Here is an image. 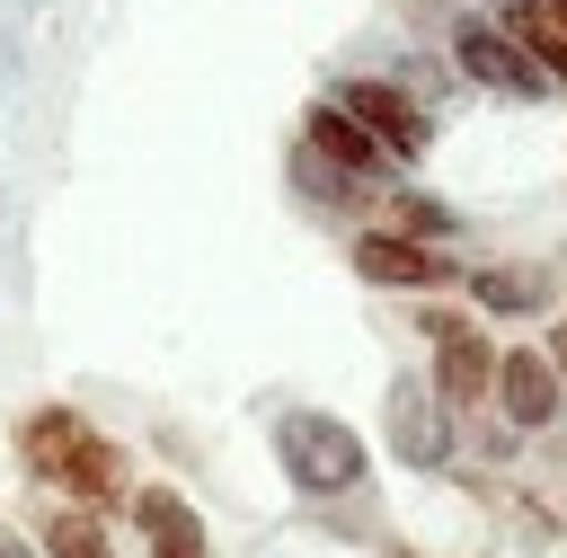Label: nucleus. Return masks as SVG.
I'll list each match as a JSON object with an SVG mask.
<instances>
[{"instance_id":"11","label":"nucleus","mask_w":567,"mask_h":558,"mask_svg":"<svg viewBox=\"0 0 567 558\" xmlns=\"http://www.w3.org/2000/svg\"><path fill=\"white\" fill-rule=\"evenodd\" d=\"M461 283H470V301H478V310H496V319H540V310L558 301L549 266H470Z\"/></svg>"},{"instance_id":"1","label":"nucleus","mask_w":567,"mask_h":558,"mask_svg":"<svg viewBox=\"0 0 567 558\" xmlns=\"http://www.w3.org/2000/svg\"><path fill=\"white\" fill-rule=\"evenodd\" d=\"M18 461H27L35 487H62L71 505H115V487H124V452L62 399L18 416Z\"/></svg>"},{"instance_id":"2","label":"nucleus","mask_w":567,"mask_h":558,"mask_svg":"<svg viewBox=\"0 0 567 558\" xmlns=\"http://www.w3.org/2000/svg\"><path fill=\"white\" fill-rule=\"evenodd\" d=\"M275 469L292 478V496H354L363 469H372V452H363V434H354L346 416H328V407H284V416H275Z\"/></svg>"},{"instance_id":"13","label":"nucleus","mask_w":567,"mask_h":558,"mask_svg":"<svg viewBox=\"0 0 567 558\" xmlns=\"http://www.w3.org/2000/svg\"><path fill=\"white\" fill-rule=\"evenodd\" d=\"M390 230H408V239H452L461 230V213L452 204H434V195H416V186H390Z\"/></svg>"},{"instance_id":"15","label":"nucleus","mask_w":567,"mask_h":558,"mask_svg":"<svg viewBox=\"0 0 567 558\" xmlns=\"http://www.w3.org/2000/svg\"><path fill=\"white\" fill-rule=\"evenodd\" d=\"M0 558H44V549H35V540H18V531L0 523Z\"/></svg>"},{"instance_id":"5","label":"nucleus","mask_w":567,"mask_h":558,"mask_svg":"<svg viewBox=\"0 0 567 558\" xmlns=\"http://www.w3.org/2000/svg\"><path fill=\"white\" fill-rule=\"evenodd\" d=\"M452 62H461L478 89H496V97H549V89H558V80L514 44L505 18H461V27H452Z\"/></svg>"},{"instance_id":"9","label":"nucleus","mask_w":567,"mask_h":558,"mask_svg":"<svg viewBox=\"0 0 567 558\" xmlns=\"http://www.w3.org/2000/svg\"><path fill=\"white\" fill-rule=\"evenodd\" d=\"M337 106H354L363 124H372V142L408 168V159H425V142H434V124H425V106L399 89V80H346L337 89Z\"/></svg>"},{"instance_id":"8","label":"nucleus","mask_w":567,"mask_h":558,"mask_svg":"<svg viewBox=\"0 0 567 558\" xmlns=\"http://www.w3.org/2000/svg\"><path fill=\"white\" fill-rule=\"evenodd\" d=\"M301 151H310V159H328V168H337V177H354V186H372L381 168H399V159L372 142V124H363L354 106H337V97H319V106L301 115Z\"/></svg>"},{"instance_id":"16","label":"nucleus","mask_w":567,"mask_h":558,"mask_svg":"<svg viewBox=\"0 0 567 558\" xmlns=\"http://www.w3.org/2000/svg\"><path fill=\"white\" fill-rule=\"evenodd\" d=\"M540 9H549V18H558V27H567V0H540Z\"/></svg>"},{"instance_id":"4","label":"nucleus","mask_w":567,"mask_h":558,"mask_svg":"<svg viewBox=\"0 0 567 558\" xmlns=\"http://www.w3.org/2000/svg\"><path fill=\"white\" fill-rule=\"evenodd\" d=\"M346 257H354V275L381 283V292H443V283L470 275L461 257H443L434 239H408V230H390V221H381V230H354Z\"/></svg>"},{"instance_id":"10","label":"nucleus","mask_w":567,"mask_h":558,"mask_svg":"<svg viewBox=\"0 0 567 558\" xmlns=\"http://www.w3.org/2000/svg\"><path fill=\"white\" fill-rule=\"evenodd\" d=\"M133 531L151 540V558H213V549H204V514H195L177 487H142V496H133Z\"/></svg>"},{"instance_id":"3","label":"nucleus","mask_w":567,"mask_h":558,"mask_svg":"<svg viewBox=\"0 0 567 558\" xmlns=\"http://www.w3.org/2000/svg\"><path fill=\"white\" fill-rule=\"evenodd\" d=\"M416 328H425V345H434V390L452 399V407H487L496 399V337L487 328H470L461 310H416Z\"/></svg>"},{"instance_id":"6","label":"nucleus","mask_w":567,"mask_h":558,"mask_svg":"<svg viewBox=\"0 0 567 558\" xmlns=\"http://www.w3.org/2000/svg\"><path fill=\"white\" fill-rule=\"evenodd\" d=\"M496 416L514 434H549L567 416V372L549 363V345H496Z\"/></svg>"},{"instance_id":"7","label":"nucleus","mask_w":567,"mask_h":558,"mask_svg":"<svg viewBox=\"0 0 567 558\" xmlns=\"http://www.w3.org/2000/svg\"><path fill=\"white\" fill-rule=\"evenodd\" d=\"M452 416L461 407L434 381L399 372L390 381V452H399V469H452Z\"/></svg>"},{"instance_id":"12","label":"nucleus","mask_w":567,"mask_h":558,"mask_svg":"<svg viewBox=\"0 0 567 558\" xmlns=\"http://www.w3.org/2000/svg\"><path fill=\"white\" fill-rule=\"evenodd\" d=\"M35 549H44V558H115V540H106V514H97V505H62V514H44Z\"/></svg>"},{"instance_id":"14","label":"nucleus","mask_w":567,"mask_h":558,"mask_svg":"<svg viewBox=\"0 0 567 558\" xmlns=\"http://www.w3.org/2000/svg\"><path fill=\"white\" fill-rule=\"evenodd\" d=\"M540 345H549V363H558V372H567V310H558V319H549V337H540Z\"/></svg>"}]
</instances>
